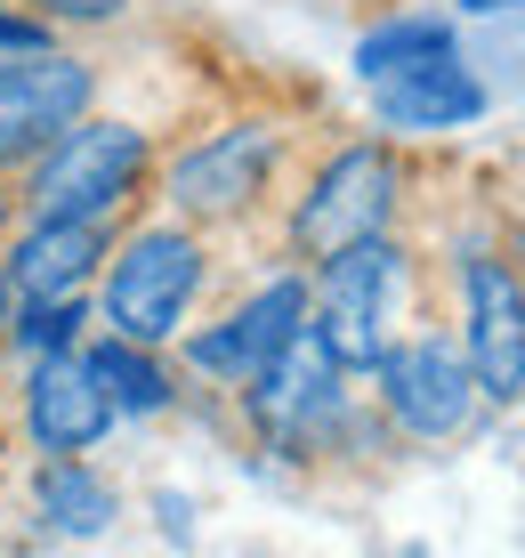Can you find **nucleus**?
<instances>
[{"label": "nucleus", "instance_id": "18", "mask_svg": "<svg viewBox=\"0 0 525 558\" xmlns=\"http://www.w3.org/2000/svg\"><path fill=\"white\" fill-rule=\"evenodd\" d=\"M130 0H33V16L41 25H113Z\"/></svg>", "mask_w": 525, "mask_h": 558}, {"label": "nucleus", "instance_id": "10", "mask_svg": "<svg viewBox=\"0 0 525 558\" xmlns=\"http://www.w3.org/2000/svg\"><path fill=\"white\" fill-rule=\"evenodd\" d=\"M300 324H307V276H276L243 307H227L210 332H186V364L210 373V380H227V389H251V380L283 356V340L300 332Z\"/></svg>", "mask_w": 525, "mask_h": 558}, {"label": "nucleus", "instance_id": "21", "mask_svg": "<svg viewBox=\"0 0 525 558\" xmlns=\"http://www.w3.org/2000/svg\"><path fill=\"white\" fill-rule=\"evenodd\" d=\"M510 267L525 276V210H517V227H510Z\"/></svg>", "mask_w": 525, "mask_h": 558}, {"label": "nucleus", "instance_id": "2", "mask_svg": "<svg viewBox=\"0 0 525 558\" xmlns=\"http://www.w3.org/2000/svg\"><path fill=\"white\" fill-rule=\"evenodd\" d=\"M154 170V146L138 122H73L65 138H49L33 154V186H25V210L33 219H97L113 227V210L146 186Z\"/></svg>", "mask_w": 525, "mask_h": 558}, {"label": "nucleus", "instance_id": "15", "mask_svg": "<svg viewBox=\"0 0 525 558\" xmlns=\"http://www.w3.org/2000/svg\"><path fill=\"white\" fill-rule=\"evenodd\" d=\"M89 373H97V389H106V405H113V421H146V413H170V397H179V389H170V373H162V356H154V349H138V340H89Z\"/></svg>", "mask_w": 525, "mask_h": 558}, {"label": "nucleus", "instance_id": "12", "mask_svg": "<svg viewBox=\"0 0 525 558\" xmlns=\"http://www.w3.org/2000/svg\"><path fill=\"white\" fill-rule=\"evenodd\" d=\"M373 113H380V130H396V138H453V130H469L485 113V82L461 65V57H437V65L373 82Z\"/></svg>", "mask_w": 525, "mask_h": 558}, {"label": "nucleus", "instance_id": "9", "mask_svg": "<svg viewBox=\"0 0 525 558\" xmlns=\"http://www.w3.org/2000/svg\"><path fill=\"white\" fill-rule=\"evenodd\" d=\"M97 98V73L65 49H25L0 57V162H25L49 138H65Z\"/></svg>", "mask_w": 525, "mask_h": 558}, {"label": "nucleus", "instance_id": "23", "mask_svg": "<svg viewBox=\"0 0 525 558\" xmlns=\"http://www.w3.org/2000/svg\"><path fill=\"white\" fill-rule=\"evenodd\" d=\"M0 307H9V283H0Z\"/></svg>", "mask_w": 525, "mask_h": 558}, {"label": "nucleus", "instance_id": "22", "mask_svg": "<svg viewBox=\"0 0 525 558\" xmlns=\"http://www.w3.org/2000/svg\"><path fill=\"white\" fill-rule=\"evenodd\" d=\"M0 227H9V195H0Z\"/></svg>", "mask_w": 525, "mask_h": 558}, {"label": "nucleus", "instance_id": "14", "mask_svg": "<svg viewBox=\"0 0 525 558\" xmlns=\"http://www.w3.org/2000/svg\"><path fill=\"white\" fill-rule=\"evenodd\" d=\"M33 510H41L49 534H65V543H89V534L113 526V486L89 470L82 453H73V461H41V470H33Z\"/></svg>", "mask_w": 525, "mask_h": 558}, {"label": "nucleus", "instance_id": "20", "mask_svg": "<svg viewBox=\"0 0 525 558\" xmlns=\"http://www.w3.org/2000/svg\"><path fill=\"white\" fill-rule=\"evenodd\" d=\"M461 9H469V16H517L525 0H461Z\"/></svg>", "mask_w": 525, "mask_h": 558}, {"label": "nucleus", "instance_id": "7", "mask_svg": "<svg viewBox=\"0 0 525 558\" xmlns=\"http://www.w3.org/2000/svg\"><path fill=\"white\" fill-rule=\"evenodd\" d=\"M461 356H469V380L485 405L525 397V276L493 243L461 252Z\"/></svg>", "mask_w": 525, "mask_h": 558}, {"label": "nucleus", "instance_id": "6", "mask_svg": "<svg viewBox=\"0 0 525 558\" xmlns=\"http://www.w3.org/2000/svg\"><path fill=\"white\" fill-rule=\"evenodd\" d=\"M276 162H283V130L276 122H227L210 138H194L179 162L162 170V195L186 227H227V219H251L259 195L276 186Z\"/></svg>", "mask_w": 525, "mask_h": 558}, {"label": "nucleus", "instance_id": "11", "mask_svg": "<svg viewBox=\"0 0 525 558\" xmlns=\"http://www.w3.org/2000/svg\"><path fill=\"white\" fill-rule=\"evenodd\" d=\"M16 413H25V437H33L41 461H73V453H89L97 437L113 429V405H106V389H97V373H89L82 349L33 356L25 405H16Z\"/></svg>", "mask_w": 525, "mask_h": 558}, {"label": "nucleus", "instance_id": "19", "mask_svg": "<svg viewBox=\"0 0 525 558\" xmlns=\"http://www.w3.org/2000/svg\"><path fill=\"white\" fill-rule=\"evenodd\" d=\"M25 49H49V25L33 9H0V57H25Z\"/></svg>", "mask_w": 525, "mask_h": 558}, {"label": "nucleus", "instance_id": "5", "mask_svg": "<svg viewBox=\"0 0 525 558\" xmlns=\"http://www.w3.org/2000/svg\"><path fill=\"white\" fill-rule=\"evenodd\" d=\"M243 413H251V429H259L276 453H291V461L323 453L347 429V373L316 340V324H300V332L283 340V356L243 389Z\"/></svg>", "mask_w": 525, "mask_h": 558}, {"label": "nucleus", "instance_id": "1", "mask_svg": "<svg viewBox=\"0 0 525 558\" xmlns=\"http://www.w3.org/2000/svg\"><path fill=\"white\" fill-rule=\"evenodd\" d=\"M203 235L186 219H162V227H138L122 252L106 259V332L113 340H138V349H162V340L186 332L194 300H203Z\"/></svg>", "mask_w": 525, "mask_h": 558}, {"label": "nucleus", "instance_id": "4", "mask_svg": "<svg viewBox=\"0 0 525 558\" xmlns=\"http://www.w3.org/2000/svg\"><path fill=\"white\" fill-rule=\"evenodd\" d=\"M396 307H404V252H396V235L347 243V252L323 259L316 283H307V324H316V340L332 349L340 373H373V364L388 356Z\"/></svg>", "mask_w": 525, "mask_h": 558}, {"label": "nucleus", "instance_id": "13", "mask_svg": "<svg viewBox=\"0 0 525 558\" xmlns=\"http://www.w3.org/2000/svg\"><path fill=\"white\" fill-rule=\"evenodd\" d=\"M97 259H106V227L97 219H33L16 235L9 267H0V283L16 300H82Z\"/></svg>", "mask_w": 525, "mask_h": 558}, {"label": "nucleus", "instance_id": "8", "mask_svg": "<svg viewBox=\"0 0 525 558\" xmlns=\"http://www.w3.org/2000/svg\"><path fill=\"white\" fill-rule=\"evenodd\" d=\"M373 380H380L388 429H404L413 446H444V437H461L469 413H477L469 356H461V340H437V332L388 340V356L373 364Z\"/></svg>", "mask_w": 525, "mask_h": 558}, {"label": "nucleus", "instance_id": "16", "mask_svg": "<svg viewBox=\"0 0 525 558\" xmlns=\"http://www.w3.org/2000/svg\"><path fill=\"white\" fill-rule=\"evenodd\" d=\"M437 57H453V25L444 16H388L356 41V82L373 89L388 73H413V65H437Z\"/></svg>", "mask_w": 525, "mask_h": 558}, {"label": "nucleus", "instance_id": "17", "mask_svg": "<svg viewBox=\"0 0 525 558\" xmlns=\"http://www.w3.org/2000/svg\"><path fill=\"white\" fill-rule=\"evenodd\" d=\"M82 300H25L16 307V324H9V340L25 356H57V349H73V340H82Z\"/></svg>", "mask_w": 525, "mask_h": 558}, {"label": "nucleus", "instance_id": "3", "mask_svg": "<svg viewBox=\"0 0 525 558\" xmlns=\"http://www.w3.org/2000/svg\"><path fill=\"white\" fill-rule=\"evenodd\" d=\"M404 210V162L388 138H356L340 154H323V170L307 179L300 210H291V252H300L307 267L340 259L347 243H373L396 227Z\"/></svg>", "mask_w": 525, "mask_h": 558}]
</instances>
